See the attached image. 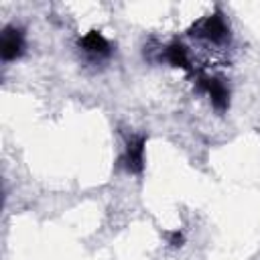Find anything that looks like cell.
Segmentation results:
<instances>
[{"instance_id":"cell-1","label":"cell","mask_w":260,"mask_h":260,"mask_svg":"<svg viewBox=\"0 0 260 260\" xmlns=\"http://www.w3.org/2000/svg\"><path fill=\"white\" fill-rule=\"evenodd\" d=\"M197 89L201 93H205L209 98V102L217 108V110H225L228 108V102H230V91L225 87V83L217 77H211V75H197Z\"/></svg>"},{"instance_id":"cell-6","label":"cell","mask_w":260,"mask_h":260,"mask_svg":"<svg viewBox=\"0 0 260 260\" xmlns=\"http://www.w3.org/2000/svg\"><path fill=\"white\" fill-rule=\"evenodd\" d=\"M165 59L173 65V67H181V69H189L191 61H189V53H187V47L183 43H171L167 49H165Z\"/></svg>"},{"instance_id":"cell-4","label":"cell","mask_w":260,"mask_h":260,"mask_svg":"<svg viewBox=\"0 0 260 260\" xmlns=\"http://www.w3.org/2000/svg\"><path fill=\"white\" fill-rule=\"evenodd\" d=\"M122 162L130 173H140L144 169V138L142 136L132 138L128 142L126 152L122 156Z\"/></svg>"},{"instance_id":"cell-2","label":"cell","mask_w":260,"mask_h":260,"mask_svg":"<svg viewBox=\"0 0 260 260\" xmlns=\"http://www.w3.org/2000/svg\"><path fill=\"white\" fill-rule=\"evenodd\" d=\"M197 35H201L203 39L211 41V43H225L228 35H230V28H228V22L221 14H209L205 16L199 24H197Z\"/></svg>"},{"instance_id":"cell-7","label":"cell","mask_w":260,"mask_h":260,"mask_svg":"<svg viewBox=\"0 0 260 260\" xmlns=\"http://www.w3.org/2000/svg\"><path fill=\"white\" fill-rule=\"evenodd\" d=\"M183 240H185V238H183V234H181L179 230H177V232H173V234L169 236V244H171V246H181V244H183Z\"/></svg>"},{"instance_id":"cell-5","label":"cell","mask_w":260,"mask_h":260,"mask_svg":"<svg viewBox=\"0 0 260 260\" xmlns=\"http://www.w3.org/2000/svg\"><path fill=\"white\" fill-rule=\"evenodd\" d=\"M79 45H81L83 51L89 53L91 57H108V55H110V43H108V39H106L102 32H98V30H91V32H87L85 37H81Z\"/></svg>"},{"instance_id":"cell-3","label":"cell","mask_w":260,"mask_h":260,"mask_svg":"<svg viewBox=\"0 0 260 260\" xmlns=\"http://www.w3.org/2000/svg\"><path fill=\"white\" fill-rule=\"evenodd\" d=\"M24 49V37L18 28H4L2 32V41H0V55L4 61H12L16 57H20Z\"/></svg>"}]
</instances>
